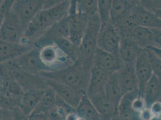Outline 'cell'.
Listing matches in <instances>:
<instances>
[{"instance_id":"6da1fadb","label":"cell","mask_w":161,"mask_h":120,"mask_svg":"<svg viewBox=\"0 0 161 120\" xmlns=\"http://www.w3.org/2000/svg\"><path fill=\"white\" fill-rule=\"evenodd\" d=\"M69 8V0H67L51 8L42 9L27 24L24 34L25 37L34 43L50 27L66 16Z\"/></svg>"},{"instance_id":"7a4b0ae2","label":"cell","mask_w":161,"mask_h":120,"mask_svg":"<svg viewBox=\"0 0 161 120\" xmlns=\"http://www.w3.org/2000/svg\"><path fill=\"white\" fill-rule=\"evenodd\" d=\"M90 74V70L84 67L79 60L65 68L57 71L45 72L40 76L67 84L86 94Z\"/></svg>"},{"instance_id":"3957f363","label":"cell","mask_w":161,"mask_h":120,"mask_svg":"<svg viewBox=\"0 0 161 120\" xmlns=\"http://www.w3.org/2000/svg\"><path fill=\"white\" fill-rule=\"evenodd\" d=\"M121 37L132 41L140 48L148 46L161 47V28H148L139 27L131 24L128 18L116 27Z\"/></svg>"},{"instance_id":"277c9868","label":"cell","mask_w":161,"mask_h":120,"mask_svg":"<svg viewBox=\"0 0 161 120\" xmlns=\"http://www.w3.org/2000/svg\"><path fill=\"white\" fill-rule=\"evenodd\" d=\"M101 27L97 14L88 18L87 27L79 46L80 59L86 69L90 70L93 66V59L97 48V38Z\"/></svg>"},{"instance_id":"5b68a950","label":"cell","mask_w":161,"mask_h":120,"mask_svg":"<svg viewBox=\"0 0 161 120\" xmlns=\"http://www.w3.org/2000/svg\"><path fill=\"white\" fill-rule=\"evenodd\" d=\"M4 64L10 76L20 85L24 92L46 90L48 88L46 78L24 71L18 67L14 61L7 62Z\"/></svg>"},{"instance_id":"8992f818","label":"cell","mask_w":161,"mask_h":120,"mask_svg":"<svg viewBox=\"0 0 161 120\" xmlns=\"http://www.w3.org/2000/svg\"><path fill=\"white\" fill-rule=\"evenodd\" d=\"M39 53L40 60L47 72L57 71L74 63L54 43L39 47Z\"/></svg>"},{"instance_id":"52a82bcc","label":"cell","mask_w":161,"mask_h":120,"mask_svg":"<svg viewBox=\"0 0 161 120\" xmlns=\"http://www.w3.org/2000/svg\"><path fill=\"white\" fill-rule=\"evenodd\" d=\"M25 30L19 18L10 10L5 14L2 22L0 39L14 43L28 41L24 36Z\"/></svg>"},{"instance_id":"ba28073f","label":"cell","mask_w":161,"mask_h":120,"mask_svg":"<svg viewBox=\"0 0 161 120\" xmlns=\"http://www.w3.org/2000/svg\"><path fill=\"white\" fill-rule=\"evenodd\" d=\"M121 39L117 28L109 22L101 27L97 38V48L118 55Z\"/></svg>"},{"instance_id":"9c48e42d","label":"cell","mask_w":161,"mask_h":120,"mask_svg":"<svg viewBox=\"0 0 161 120\" xmlns=\"http://www.w3.org/2000/svg\"><path fill=\"white\" fill-rule=\"evenodd\" d=\"M45 1L16 0L11 10L19 18L25 29L30 21L43 8Z\"/></svg>"},{"instance_id":"30bf717a","label":"cell","mask_w":161,"mask_h":120,"mask_svg":"<svg viewBox=\"0 0 161 120\" xmlns=\"http://www.w3.org/2000/svg\"><path fill=\"white\" fill-rule=\"evenodd\" d=\"M15 64L30 74L39 75L47 72V68L40 60L39 47L34 45L32 49L14 60Z\"/></svg>"},{"instance_id":"8fae6325","label":"cell","mask_w":161,"mask_h":120,"mask_svg":"<svg viewBox=\"0 0 161 120\" xmlns=\"http://www.w3.org/2000/svg\"><path fill=\"white\" fill-rule=\"evenodd\" d=\"M130 22L135 25L148 28H161V16L145 9L137 4H133L129 16Z\"/></svg>"},{"instance_id":"7c38bea8","label":"cell","mask_w":161,"mask_h":120,"mask_svg":"<svg viewBox=\"0 0 161 120\" xmlns=\"http://www.w3.org/2000/svg\"><path fill=\"white\" fill-rule=\"evenodd\" d=\"M47 79V78H46ZM47 86L52 88L57 97L75 109L78 106L84 94L67 84L47 79Z\"/></svg>"},{"instance_id":"4fadbf2b","label":"cell","mask_w":161,"mask_h":120,"mask_svg":"<svg viewBox=\"0 0 161 120\" xmlns=\"http://www.w3.org/2000/svg\"><path fill=\"white\" fill-rule=\"evenodd\" d=\"M69 24V39L80 46L82 37L87 27V16L77 13L75 10L69 9L67 14Z\"/></svg>"},{"instance_id":"5bb4252c","label":"cell","mask_w":161,"mask_h":120,"mask_svg":"<svg viewBox=\"0 0 161 120\" xmlns=\"http://www.w3.org/2000/svg\"><path fill=\"white\" fill-rule=\"evenodd\" d=\"M134 68L138 81V93L142 96L144 87L153 74L145 49L140 48L137 53Z\"/></svg>"},{"instance_id":"9a60e30c","label":"cell","mask_w":161,"mask_h":120,"mask_svg":"<svg viewBox=\"0 0 161 120\" xmlns=\"http://www.w3.org/2000/svg\"><path fill=\"white\" fill-rule=\"evenodd\" d=\"M34 46L29 41L14 43L0 39V64L14 61Z\"/></svg>"},{"instance_id":"2e32d148","label":"cell","mask_w":161,"mask_h":120,"mask_svg":"<svg viewBox=\"0 0 161 120\" xmlns=\"http://www.w3.org/2000/svg\"><path fill=\"white\" fill-rule=\"evenodd\" d=\"M61 38H69V24L67 15L50 27L46 33L34 42L36 46L40 47L54 43Z\"/></svg>"},{"instance_id":"e0dca14e","label":"cell","mask_w":161,"mask_h":120,"mask_svg":"<svg viewBox=\"0 0 161 120\" xmlns=\"http://www.w3.org/2000/svg\"><path fill=\"white\" fill-rule=\"evenodd\" d=\"M109 73L101 67L93 65L90 74L86 95L91 97L104 93L105 85L109 79Z\"/></svg>"},{"instance_id":"ac0fdd59","label":"cell","mask_w":161,"mask_h":120,"mask_svg":"<svg viewBox=\"0 0 161 120\" xmlns=\"http://www.w3.org/2000/svg\"><path fill=\"white\" fill-rule=\"evenodd\" d=\"M93 65L101 67L109 74H113L118 71L123 64L119 55L97 48L94 54Z\"/></svg>"},{"instance_id":"d6986e66","label":"cell","mask_w":161,"mask_h":120,"mask_svg":"<svg viewBox=\"0 0 161 120\" xmlns=\"http://www.w3.org/2000/svg\"><path fill=\"white\" fill-rule=\"evenodd\" d=\"M133 4L130 0H112L109 13L110 23L117 27L127 20Z\"/></svg>"},{"instance_id":"ffe728a7","label":"cell","mask_w":161,"mask_h":120,"mask_svg":"<svg viewBox=\"0 0 161 120\" xmlns=\"http://www.w3.org/2000/svg\"><path fill=\"white\" fill-rule=\"evenodd\" d=\"M117 80L123 94L138 89V81L135 72L134 67L122 65L116 72Z\"/></svg>"},{"instance_id":"44dd1931","label":"cell","mask_w":161,"mask_h":120,"mask_svg":"<svg viewBox=\"0 0 161 120\" xmlns=\"http://www.w3.org/2000/svg\"><path fill=\"white\" fill-rule=\"evenodd\" d=\"M119 57L123 65L134 67L137 53L140 49L132 41L125 37H121Z\"/></svg>"},{"instance_id":"7402d4cb","label":"cell","mask_w":161,"mask_h":120,"mask_svg":"<svg viewBox=\"0 0 161 120\" xmlns=\"http://www.w3.org/2000/svg\"><path fill=\"white\" fill-rule=\"evenodd\" d=\"M142 97L145 100L147 108L154 102L161 101V79L153 74L144 87Z\"/></svg>"},{"instance_id":"603a6c76","label":"cell","mask_w":161,"mask_h":120,"mask_svg":"<svg viewBox=\"0 0 161 120\" xmlns=\"http://www.w3.org/2000/svg\"><path fill=\"white\" fill-rule=\"evenodd\" d=\"M45 90H38L24 92L19 106L23 113L28 116L33 113L44 93Z\"/></svg>"},{"instance_id":"cb8c5ba5","label":"cell","mask_w":161,"mask_h":120,"mask_svg":"<svg viewBox=\"0 0 161 120\" xmlns=\"http://www.w3.org/2000/svg\"><path fill=\"white\" fill-rule=\"evenodd\" d=\"M104 93L108 99L117 107L119 103L123 93L117 80L116 72L110 74L109 79L105 85Z\"/></svg>"},{"instance_id":"d4e9b609","label":"cell","mask_w":161,"mask_h":120,"mask_svg":"<svg viewBox=\"0 0 161 120\" xmlns=\"http://www.w3.org/2000/svg\"><path fill=\"white\" fill-rule=\"evenodd\" d=\"M138 95V89L123 94L117 106V113L121 118L125 120H129L134 115L132 105Z\"/></svg>"},{"instance_id":"484cf974","label":"cell","mask_w":161,"mask_h":120,"mask_svg":"<svg viewBox=\"0 0 161 120\" xmlns=\"http://www.w3.org/2000/svg\"><path fill=\"white\" fill-rule=\"evenodd\" d=\"M76 111L80 117L85 120H101L100 115L86 94L82 96Z\"/></svg>"},{"instance_id":"4316f807","label":"cell","mask_w":161,"mask_h":120,"mask_svg":"<svg viewBox=\"0 0 161 120\" xmlns=\"http://www.w3.org/2000/svg\"><path fill=\"white\" fill-rule=\"evenodd\" d=\"M57 95L54 90L48 87L45 90L40 101L32 113H47L55 105Z\"/></svg>"},{"instance_id":"83f0119b","label":"cell","mask_w":161,"mask_h":120,"mask_svg":"<svg viewBox=\"0 0 161 120\" xmlns=\"http://www.w3.org/2000/svg\"><path fill=\"white\" fill-rule=\"evenodd\" d=\"M69 5L88 18L97 14V0H69Z\"/></svg>"},{"instance_id":"f1b7e54d","label":"cell","mask_w":161,"mask_h":120,"mask_svg":"<svg viewBox=\"0 0 161 120\" xmlns=\"http://www.w3.org/2000/svg\"><path fill=\"white\" fill-rule=\"evenodd\" d=\"M74 63L80 59V49L69 38H61L54 42Z\"/></svg>"},{"instance_id":"f546056e","label":"cell","mask_w":161,"mask_h":120,"mask_svg":"<svg viewBox=\"0 0 161 120\" xmlns=\"http://www.w3.org/2000/svg\"><path fill=\"white\" fill-rule=\"evenodd\" d=\"M145 49L153 75L161 79V47L148 46Z\"/></svg>"},{"instance_id":"4dcf8cb0","label":"cell","mask_w":161,"mask_h":120,"mask_svg":"<svg viewBox=\"0 0 161 120\" xmlns=\"http://www.w3.org/2000/svg\"><path fill=\"white\" fill-rule=\"evenodd\" d=\"M112 0H97V14L101 26L110 22L109 13Z\"/></svg>"},{"instance_id":"1f68e13d","label":"cell","mask_w":161,"mask_h":120,"mask_svg":"<svg viewBox=\"0 0 161 120\" xmlns=\"http://www.w3.org/2000/svg\"><path fill=\"white\" fill-rule=\"evenodd\" d=\"M135 4L161 16V0H132Z\"/></svg>"},{"instance_id":"d6a6232c","label":"cell","mask_w":161,"mask_h":120,"mask_svg":"<svg viewBox=\"0 0 161 120\" xmlns=\"http://www.w3.org/2000/svg\"><path fill=\"white\" fill-rule=\"evenodd\" d=\"M146 108L147 107L144 98L141 95H138L137 97L134 100L132 105V109L134 114L138 115Z\"/></svg>"},{"instance_id":"836d02e7","label":"cell","mask_w":161,"mask_h":120,"mask_svg":"<svg viewBox=\"0 0 161 120\" xmlns=\"http://www.w3.org/2000/svg\"><path fill=\"white\" fill-rule=\"evenodd\" d=\"M13 108H0V120H14Z\"/></svg>"},{"instance_id":"e575fe53","label":"cell","mask_w":161,"mask_h":120,"mask_svg":"<svg viewBox=\"0 0 161 120\" xmlns=\"http://www.w3.org/2000/svg\"><path fill=\"white\" fill-rule=\"evenodd\" d=\"M148 109L153 116H161V101L154 102Z\"/></svg>"},{"instance_id":"d590c367","label":"cell","mask_w":161,"mask_h":120,"mask_svg":"<svg viewBox=\"0 0 161 120\" xmlns=\"http://www.w3.org/2000/svg\"><path fill=\"white\" fill-rule=\"evenodd\" d=\"M13 109L14 114V120H29L28 116L23 113L19 107H14Z\"/></svg>"},{"instance_id":"8d00e7d4","label":"cell","mask_w":161,"mask_h":120,"mask_svg":"<svg viewBox=\"0 0 161 120\" xmlns=\"http://www.w3.org/2000/svg\"><path fill=\"white\" fill-rule=\"evenodd\" d=\"M29 120H50L47 113H31L28 115Z\"/></svg>"},{"instance_id":"74e56055","label":"cell","mask_w":161,"mask_h":120,"mask_svg":"<svg viewBox=\"0 0 161 120\" xmlns=\"http://www.w3.org/2000/svg\"><path fill=\"white\" fill-rule=\"evenodd\" d=\"M16 0H4L3 4L0 7L3 8L6 14L10 12L12 6Z\"/></svg>"},{"instance_id":"f35d334b","label":"cell","mask_w":161,"mask_h":120,"mask_svg":"<svg viewBox=\"0 0 161 120\" xmlns=\"http://www.w3.org/2000/svg\"><path fill=\"white\" fill-rule=\"evenodd\" d=\"M67 0H46L43 6V8H49L51 7H53L55 5L62 3Z\"/></svg>"},{"instance_id":"ab89813d","label":"cell","mask_w":161,"mask_h":120,"mask_svg":"<svg viewBox=\"0 0 161 120\" xmlns=\"http://www.w3.org/2000/svg\"><path fill=\"white\" fill-rule=\"evenodd\" d=\"M5 14H6V13L4 12V11L3 10V8L1 7H0V28H1L2 22L4 19V18L5 16Z\"/></svg>"},{"instance_id":"60d3db41","label":"cell","mask_w":161,"mask_h":120,"mask_svg":"<svg viewBox=\"0 0 161 120\" xmlns=\"http://www.w3.org/2000/svg\"><path fill=\"white\" fill-rule=\"evenodd\" d=\"M149 120H161V116H152Z\"/></svg>"},{"instance_id":"b9f144b4","label":"cell","mask_w":161,"mask_h":120,"mask_svg":"<svg viewBox=\"0 0 161 120\" xmlns=\"http://www.w3.org/2000/svg\"><path fill=\"white\" fill-rule=\"evenodd\" d=\"M3 1H4V0H0V6H1V4H3Z\"/></svg>"},{"instance_id":"7bdbcfd3","label":"cell","mask_w":161,"mask_h":120,"mask_svg":"<svg viewBox=\"0 0 161 120\" xmlns=\"http://www.w3.org/2000/svg\"><path fill=\"white\" fill-rule=\"evenodd\" d=\"M130 1H132V0H130Z\"/></svg>"},{"instance_id":"ee69618b","label":"cell","mask_w":161,"mask_h":120,"mask_svg":"<svg viewBox=\"0 0 161 120\" xmlns=\"http://www.w3.org/2000/svg\"></svg>"}]
</instances>
